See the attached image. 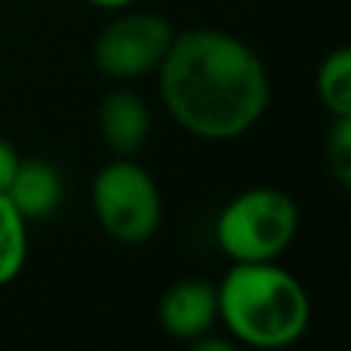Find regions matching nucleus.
Listing matches in <instances>:
<instances>
[{
	"label": "nucleus",
	"instance_id": "1",
	"mask_svg": "<svg viewBox=\"0 0 351 351\" xmlns=\"http://www.w3.org/2000/svg\"><path fill=\"white\" fill-rule=\"evenodd\" d=\"M158 80L170 117L206 142L247 133L271 99L256 49L216 28L179 31L158 65Z\"/></svg>",
	"mask_w": 351,
	"mask_h": 351
},
{
	"label": "nucleus",
	"instance_id": "2",
	"mask_svg": "<svg viewBox=\"0 0 351 351\" xmlns=\"http://www.w3.org/2000/svg\"><path fill=\"white\" fill-rule=\"evenodd\" d=\"M219 317L237 342L253 348L293 346L308 330L311 302L302 280L271 262H234L216 287Z\"/></svg>",
	"mask_w": 351,
	"mask_h": 351
},
{
	"label": "nucleus",
	"instance_id": "3",
	"mask_svg": "<svg viewBox=\"0 0 351 351\" xmlns=\"http://www.w3.org/2000/svg\"><path fill=\"white\" fill-rule=\"evenodd\" d=\"M296 225L299 213L290 194L250 188L219 213L216 241L234 262H271L290 247Z\"/></svg>",
	"mask_w": 351,
	"mask_h": 351
},
{
	"label": "nucleus",
	"instance_id": "4",
	"mask_svg": "<svg viewBox=\"0 0 351 351\" xmlns=\"http://www.w3.org/2000/svg\"><path fill=\"white\" fill-rule=\"evenodd\" d=\"M93 210L105 234L121 243H142L160 225V191L145 167L121 158L93 179Z\"/></svg>",
	"mask_w": 351,
	"mask_h": 351
},
{
	"label": "nucleus",
	"instance_id": "5",
	"mask_svg": "<svg viewBox=\"0 0 351 351\" xmlns=\"http://www.w3.org/2000/svg\"><path fill=\"white\" fill-rule=\"evenodd\" d=\"M176 31L164 16L154 12H127L114 19L96 37L93 59L96 68L108 77L133 80L148 71H158L160 59L170 49Z\"/></svg>",
	"mask_w": 351,
	"mask_h": 351
},
{
	"label": "nucleus",
	"instance_id": "6",
	"mask_svg": "<svg viewBox=\"0 0 351 351\" xmlns=\"http://www.w3.org/2000/svg\"><path fill=\"white\" fill-rule=\"evenodd\" d=\"M158 317L164 333H170L173 339L194 342L197 336L210 333L213 324L219 321L216 287L206 280H179L164 293Z\"/></svg>",
	"mask_w": 351,
	"mask_h": 351
},
{
	"label": "nucleus",
	"instance_id": "7",
	"mask_svg": "<svg viewBox=\"0 0 351 351\" xmlns=\"http://www.w3.org/2000/svg\"><path fill=\"white\" fill-rule=\"evenodd\" d=\"M148 123H152L148 105L142 102V96H136L133 90H114L102 99L99 130H102V139L108 142L111 152L133 154L136 148L145 142Z\"/></svg>",
	"mask_w": 351,
	"mask_h": 351
},
{
	"label": "nucleus",
	"instance_id": "8",
	"mask_svg": "<svg viewBox=\"0 0 351 351\" xmlns=\"http://www.w3.org/2000/svg\"><path fill=\"white\" fill-rule=\"evenodd\" d=\"M6 197H10L12 206L25 216V222H28V219L49 216L62 200L59 170L40 158L19 160V170L12 176L10 188H6Z\"/></svg>",
	"mask_w": 351,
	"mask_h": 351
},
{
	"label": "nucleus",
	"instance_id": "9",
	"mask_svg": "<svg viewBox=\"0 0 351 351\" xmlns=\"http://www.w3.org/2000/svg\"><path fill=\"white\" fill-rule=\"evenodd\" d=\"M317 99L333 117H351V49L327 53L317 68Z\"/></svg>",
	"mask_w": 351,
	"mask_h": 351
},
{
	"label": "nucleus",
	"instance_id": "10",
	"mask_svg": "<svg viewBox=\"0 0 351 351\" xmlns=\"http://www.w3.org/2000/svg\"><path fill=\"white\" fill-rule=\"evenodd\" d=\"M28 256V228L25 216L12 206L6 194H0V287L19 278Z\"/></svg>",
	"mask_w": 351,
	"mask_h": 351
},
{
	"label": "nucleus",
	"instance_id": "11",
	"mask_svg": "<svg viewBox=\"0 0 351 351\" xmlns=\"http://www.w3.org/2000/svg\"><path fill=\"white\" fill-rule=\"evenodd\" d=\"M327 164L333 176L348 185L351 179V117H336L327 139Z\"/></svg>",
	"mask_w": 351,
	"mask_h": 351
},
{
	"label": "nucleus",
	"instance_id": "12",
	"mask_svg": "<svg viewBox=\"0 0 351 351\" xmlns=\"http://www.w3.org/2000/svg\"><path fill=\"white\" fill-rule=\"evenodd\" d=\"M19 160L22 158L16 154V148H12L6 139H0V194H6V188H10L12 176L19 170Z\"/></svg>",
	"mask_w": 351,
	"mask_h": 351
},
{
	"label": "nucleus",
	"instance_id": "13",
	"mask_svg": "<svg viewBox=\"0 0 351 351\" xmlns=\"http://www.w3.org/2000/svg\"><path fill=\"white\" fill-rule=\"evenodd\" d=\"M90 3H96V6H102V10H123V6H130V3H136V0H90Z\"/></svg>",
	"mask_w": 351,
	"mask_h": 351
}]
</instances>
